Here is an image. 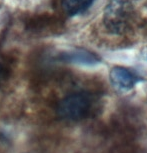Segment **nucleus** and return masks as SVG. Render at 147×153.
Listing matches in <instances>:
<instances>
[{"instance_id": "nucleus-4", "label": "nucleus", "mask_w": 147, "mask_h": 153, "mask_svg": "<svg viewBox=\"0 0 147 153\" xmlns=\"http://www.w3.org/2000/svg\"><path fill=\"white\" fill-rule=\"evenodd\" d=\"M94 0H62V7L69 16H75L85 12Z\"/></svg>"}, {"instance_id": "nucleus-5", "label": "nucleus", "mask_w": 147, "mask_h": 153, "mask_svg": "<svg viewBox=\"0 0 147 153\" xmlns=\"http://www.w3.org/2000/svg\"><path fill=\"white\" fill-rule=\"evenodd\" d=\"M66 60L79 63H96L98 61V58L95 55L91 53L85 52V51H74L72 53L66 54L65 56Z\"/></svg>"}, {"instance_id": "nucleus-1", "label": "nucleus", "mask_w": 147, "mask_h": 153, "mask_svg": "<svg viewBox=\"0 0 147 153\" xmlns=\"http://www.w3.org/2000/svg\"><path fill=\"white\" fill-rule=\"evenodd\" d=\"M133 17L131 4L126 0H111L105 8L104 24L108 31L120 34L127 30Z\"/></svg>"}, {"instance_id": "nucleus-2", "label": "nucleus", "mask_w": 147, "mask_h": 153, "mask_svg": "<svg viewBox=\"0 0 147 153\" xmlns=\"http://www.w3.org/2000/svg\"><path fill=\"white\" fill-rule=\"evenodd\" d=\"M91 109V99L85 93L68 95L57 106V115L66 120H78L84 118Z\"/></svg>"}, {"instance_id": "nucleus-3", "label": "nucleus", "mask_w": 147, "mask_h": 153, "mask_svg": "<svg viewBox=\"0 0 147 153\" xmlns=\"http://www.w3.org/2000/svg\"><path fill=\"white\" fill-rule=\"evenodd\" d=\"M110 80L114 87L120 90H129L138 82V77L133 72L123 67H114L110 71Z\"/></svg>"}]
</instances>
